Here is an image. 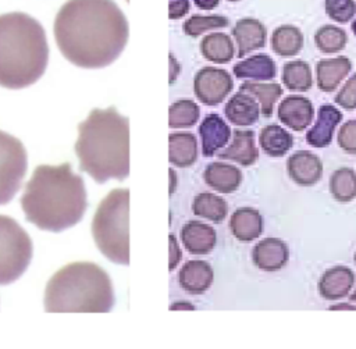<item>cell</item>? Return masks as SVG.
Instances as JSON below:
<instances>
[{
	"instance_id": "6da1fadb",
	"label": "cell",
	"mask_w": 356,
	"mask_h": 349,
	"mask_svg": "<svg viewBox=\"0 0 356 349\" xmlns=\"http://www.w3.org/2000/svg\"><path fill=\"white\" fill-rule=\"evenodd\" d=\"M54 39L61 54L81 68H103L124 50L129 26L114 0H67L56 14Z\"/></svg>"
},
{
	"instance_id": "7a4b0ae2",
	"label": "cell",
	"mask_w": 356,
	"mask_h": 349,
	"mask_svg": "<svg viewBox=\"0 0 356 349\" xmlns=\"http://www.w3.org/2000/svg\"><path fill=\"white\" fill-rule=\"evenodd\" d=\"M86 206L83 179L68 163L38 165L21 196L25 218L51 232H61L78 224Z\"/></svg>"
},
{
	"instance_id": "3957f363",
	"label": "cell",
	"mask_w": 356,
	"mask_h": 349,
	"mask_svg": "<svg viewBox=\"0 0 356 349\" xmlns=\"http://www.w3.org/2000/svg\"><path fill=\"white\" fill-rule=\"evenodd\" d=\"M75 153L79 168L96 182L129 174V121L115 107L93 108L78 125Z\"/></svg>"
},
{
	"instance_id": "277c9868",
	"label": "cell",
	"mask_w": 356,
	"mask_h": 349,
	"mask_svg": "<svg viewBox=\"0 0 356 349\" xmlns=\"http://www.w3.org/2000/svg\"><path fill=\"white\" fill-rule=\"evenodd\" d=\"M49 63L42 24L26 13L0 14V86L22 89L35 83Z\"/></svg>"
},
{
	"instance_id": "5b68a950",
	"label": "cell",
	"mask_w": 356,
	"mask_h": 349,
	"mask_svg": "<svg viewBox=\"0 0 356 349\" xmlns=\"http://www.w3.org/2000/svg\"><path fill=\"white\" fill-rule=\"evenodd\" d=\"M43 303L49 313H107L114 306L113 284L95 263H70L49 279Z\"/></svg>"
},
{
	"instance_id": "8992f818",
	"label": "cell",
	"mask_w": 356,
	"mask_h": 349,
	"mask_svg": "<svg viewBox=\"0 0 356 349\" xmlns=\"http://www.w3.org/2000/svg\"><path fill=\"white\" fill-rule=\"evenodd\" d=\"M129 190L113 189L97 206L92 235L99 250L113 263L129 264Z\"/></svg>"
},
{
	"instance_id": "52a82bcc",
	"label": "cell",
	"mask_w": 356,
	"mask_h": 349,
	"mask_svg": "<svg viewBox=\"0 0 356 349\" xmlns=\"http://www.w3.org/2000/svg\"><path fill=\"white\" fill-rule=\"evenodd\" d=\"M32 259V241L11 217L0 214V285L17 281Z\"/></svg>"
},
{
	"instance_id": "ba28073f",
	"label": "cell",
	"mask_w": 356,
	"mask_h": 349,
	"mask_svg": "<svg viewBox=\"0 0 356 349\" xmlns=\"http://www.w3.org/2000/svg\"><path fill=\"white\" fill-rule=\"evenodd\" d=\"M28 168L26 150L19 139L0 129V204L19 190Z\"/></svg>"
},
{
	"instance_id": "9c48e42d",
	"label": "cell",
	"mask_w": 356,
	"mask_h": 349,
	"mask_svg": "<svg viewBox=\"0 0 356 349\" xmlns=\"http://www.w3.org/2000/svg\"><path fill=\"white\" fill-rule=\"evenodd\" d=\"M234 89V79L227 70L216 67L200 68L193 78V92L204 106H217Z\"/></svg>"
},
{
	"instance_id": "30bf717a",
	"label": "cell",
	"mask_w": 356,
	"mask_h": 349,
	"mask_svg": "<svg viewBox=\"0 0 356 349\" xmlns=\"http://www.w3.org/2000/svg\"><path fill=\"white\" fill-rule=\"evenodd\" d=\"M316 111L310 99L300 95H289L282 99L277 108V117L286 128L300 132L314 120Z\"/></svg>"
},
{
	"instance_id": "8fae6325",
	"label": "cell",
	"mask_w": 356,
	"mask_h": 349,
	"mask_svg": "<svg viewBox=\"0 0 356 349\" xmlns=\"http://www.w3.org/2000/svg\"><path fill=\"white\" fill-rule=\"evenodd\" d=\"M286 174L299 186H313L323 177V161L310 150H298L286 159Z\"/></svg>"
},
{
	"instance_id": "7c38bea8",
	"label": "cell",
	"mask_w": 356,
	"mask_h": 349,
	"mask_svg": "<svg viewBox=\"0 0 356 349\" xmlns=\"http://www.w3.org/2000/svg\"><path fill=\"white\" fill-rule=\"evenodd\" d=\"M288 260L289 247L280 238H264L259 241L252 249V261L260 271H280L286 266Z\"/></svg>"
},
{
	"instance_id": "4fadbf2b",
	"label": "cell",
	"mask_w": 356,
	"mask_h": 349,
	"mask_svg": "<svg viewBox=\"0 0 356 349\" xmlns=\"http://www.w3.org/2000/svg\"><path fill=\"white\" fill-rule=\"evenodd\" d=\"M231 35L236 44V56L239 58L264 47L267 40V29L260 19L245 17L235 22Z\"/></svg>"
},
{
	"instance_id": "5bb4252c",
	"label": "cell",
	"mask_w": 356,
	"mask_h": 349,
	"mask_svg": "<svg viewBox=\"0 0 356 349\" xmlns=\"http://www.w3.org/2000/svg\"><path fill=\"white\" fill-rule=\"evenodd\" d=\"M355 285V273L346 266L327 268L317 284L318 295L330 302H337L349 295Z\"/></svg>"
},
{
	"instance_id": "9a60e30c",
	"label": "cell",
	"mask_w": 356,
	"mask_h": 349,
	"mask_svg": "<svg viewBox=\"0 0 356 349\" xmlns=\"http://www.w3.org/2000/svg\"><path fill=\"white\" fill-rule=\"evenodd\" d=\"M342 121V113L332 104H323L317 110L316 121L306 132V143L313 147H327L331 145L334 132Z\"/></svg>"
},
{
	"instance_id": "2e32d148",
	"label": "cell",
	"mask_w": 356,
	"mask_h": 349,
	"mask_svg": "<svg viewBox=\"0 0 356 349\" xmlns=\"http://www.w3.org/2000/svg\"><path fill=\"white\" fill-rule=\"evenodd\" d=\"M199 136L202 143V154L204 157H211L227 146L232 132L229 125L218 114L210 113L199 125Z\"/></svg>"
},
{
	"instance_id": "e0dca14e",
	"label": "cell",
	"mask_w": 356,
	"mask_h": 349,
	"mask_svg": "<svg viewBox=\"0 0 356 349\" xmlns=\"http://www.w3.org/2000/svg\"><path fill=\"white\" fill-rule=\"evenodd\" d=\"M218 159L234 161L242 167L253 165L259 160L254 132L250 129H235L231 143L218 153Z\"/></svg>"
},
{
	"instance_id": "ac0fdd59",
	"label": "cell",
	"mask_w": 356,
	"mask_h": 349,
	"mask_svg": "<svg viewBox=\"0 0 356 349\" xmlns=\"http://www.w3.org/2000/svg\"><path fill=\"white\" fill-rule=\"evenodd\" d=\"M316 83L321 92L330 93L338 89L341 82L352 71V61L345 56L321 58L316 67Z\"/></svg>"
},
{
	"instance_id": "d6986e66",
	"label": "cell",
	"mask_w": 356,
	"mask_h": 349,
	"mask_svg": "<svg viewBox=\"0 0 356 349\" xmlns=\"http://www.w3.org/2000/svg\"><path fill=\"white\" fill-rule=\"evenodd\" d=\"M260 114L259 102L245 90L234 93L224 106L225 118L236 127L253 125L259 120Z\"/></svg>"
},
{
	"instance_id": "ffe728a7",
	"label": "cell",
	"mask_w": 356,
	"mask_h": 349,
	"mask_svg": "<svg viewBox=\"0 0 356 349\" xmlns=\"http://www.w3.org/2000/svg\"><path fill=\"white\" fill-rule=\"evenodd\" d=\"M181 241L185 250L191 254H207L217 242L216 229L202 221H188L181 229Z\"/></svg>"
},
{
	"instance_id": "44dd1931",
	"label": "cell",
	"mask_w": 356,
	"mask_h": 349,
	"mask_svg": "<svg viewBox=\"0 0 356 349\" xmlns=\"http://www.w3.org/2000/svg\"><path fill=\"white\" fill-rule=\"evenodd\" d=\"M213 268L204 260H189L178 273V282L189 295H203L213 284Z\"/></svg>"
},
{
	"instance_id": "7402d4cb",
	"label": "cell",
	"mask_w": 356,
	"mask_h": 349,
	"mask_svg": "<svg viewBox=\"0 0 356 349\" xmlns=\"http://www.w3.org/2000/svg\"><path fill=\"white\" fill-rule=\"evenodd\" d=\"M229 229L239 242H252L263 234V216L253 207H239L229 217Z\"/></svg>"
},
{
	"instance_id": "603a6c76",
	"label": "cell",
	"mask_w": 356,
	"mask_h": 349,
	"mask_svg": "<svg viewBox=\"0 0 356 349\" xmlns=\"http://www.w3.org/2000/svg\"><path fill=\"white\" fill-rule=\"evenodd\" d=\"M203 179L206 185L220 193H232L242 184V171L232 164L214 161L204 168Z\"/></svg>"
},
{
	"instance_id": "cb8c5ba5",
	"label": "cell",
	"mask_w": 356,
	"mask_h": 349,
	"mask_svg": "<svg viewBox=\"0 0 356 349\" xmlns=\"http://www.w3.org/2000/svg\"><path fill=\"white\" fill-rule=\"evenodd\" d=\"M232 72L238 79L271 81L277 75V65L270 56L260 53L239 60L234 65Z\"/></svg>"
},
{
	"instance_id": "d4e9b609",
	"label": "cell",
	"mask_w": 356,
	"mask_h": 349,
	"mask_svg": "<svg viewBox=\"0 0 356 349\" xmlns=\"http://www.w3.org/2000/svg\"><path fill=\"white\" fill-rule=\"evenodd\" d=\"M293 142V135L278 124H267L259 132V146L270 157L285 156Z\"/></svg>"
},
{
	"instance_id": "484cf974",
	"label": "cell",
	"mask_w": 356,
	"mask_h": 349,
	"mask_svg": "<svg viewBox=\"0 0 356 349\" xmlns=\"http://www.w3.org/2000/svg\"><path fill=\"white\" fill-rule=\"evenodd\" d=\"M303 33L302 31L291 24L277 26L270 38L273 51L280 57H295L303 49Z\"/></svg>"
},
{
	"instance_id": "4316f807",
	"label": "cell",
	"mask_w": 356,
	"mask_h": 349,
	"mask_svg": "<svg viewBox=\"0 0 356 349\" xmlns=\"http://www.w3.org/2000/svg\"><path fill=\"white\" fill-rule=\"evenodd\" d=\"M168 160L171 164L185 168L197 160V140L191 132H175L168 136Z\"/></svg>"
},
{
	"instance_id": "83f0119b",
	"label": "cell",
	"mask_w": 356,
	"mask_h": 349,
	"mask_svg": "<svg viewBox=\"0 0 356 349\" xmlns=\"http://www.w3.org/2000/svg\"><path fill=\"white\" fill-rule=\"evenodd\" d=\"M202 56L214 64H227L235 56V46L229 35L224 32H211L200 40Z\"/></svg>"
},
{
	"instance_id": "f1b7e54d",
	"label": "cell",
	"mask_w": 356,
	"mask_h": 349,
	"mask_svg": "<svg viewBox=\"0 0 356 349\" xmlns=\"http://www.w3.org/2000/svg\"><path fill=\"white\" fill-rule=\"evenodd\" d=\"M239 90L250 93L260 104V111L263 117H271L274 113L275 103L282 96V86L271 81H245Z\"/></svg>"
},
{
	"instance_id": "f546056e",
	"label": "cell",
	"mask_w": 356,
	"mask_h": 349,
	"mask_svg": "<svg viewBox=\"0 0 356 349\" xmlns=\"http://www.w3.org/2000/svg\"><path fill=\"white\" fill-rule=\"evenodd\" d=\"M281 81L288 90L293 92H307L314 83L312 68L303 60H292L285 63L282 65Z\"/></svg>"
},
{
	"instance_id": "4dcf8cb0",
	"label": "cell",
	"mask_w": 356,
	"mask_h": 349,
	"mask_svg": "<svg viewBox=\"0 0 356 349\" xmlns=\"http://www.w3.org/2000/svg\"><path fill=\"white\" fill-rule=\"evenodd\" d=\"M328 189L338 203H349L356 199V171L350 167L337 168L328 181Z\"/></svg>"
},
{
	"instance_id": "1f68e13d",
	"label": "cell",
	"mask_w": 356,
	"mask_h": 349,
	"mask_svg": "<svg viewBox=\"0 0 356 349\" xmlns=\"http://www.w3.org/2000/svg\"><path fill=\"white\" fill-rule=\"evenodd\" d=\"M192 211L197 217L210 220L213 222H221L228 214V204L216 193L202 192L195 196L192 202Z\"/></svg>"
},
{
	"instance_id": "d6a6232c",
	"label": "cell",
	"mask_w": 356,
	"mask_h": 349,
	"mask_svg": "<svg viewBox=\"0 0 356 349\" xmlns=\"http://www.w3.org/2000/svg\"><path fill=\"white\" fill-rule=\"evenodd\" d=\"M348 43L346 32L337 25H323L314 33V44L316 47L325 54L339 53L345 49Z\"/></svg>"
},
{
	"instance_id": "836d02e7",
	"label": "cell",
	"mask_w": 356,
	"mask_h": 349,
	"mask_svg": "<svg viewBox=\"0 0 356 349\" xmlns=\"http://www.w3.org/2000/svg\"><path fill=\"white\" fill-rule=\"evenodd\" d=\"M200 117L199 106L189 99L174 102L168 108V127L170 128H191Z\"/></svg>"
},
{
	"instance_id": "e575fe53",
	"label": "cell",
	"mask_w": 356,
	"mask_h": 349,
	"mask_svg": "<svg viewBox=\"0 0 356 349\" xmlns=\"http://www.w3.org/2000/svg\"><path fill=\"white\" fill-rule=\"evenodd\" d=\"M228 25H229V19L224 15H218V14H210V15L193 14L189 18L185 19V22L182 25V29L188 36L197 38V36L203 35L204 32L227 28Z\"/></svg>"
},
{
	"instance_id": "d590c367",
	"label": "cell",
	"mask_w": 356,
	"mask_h": 349,
	"mask_svg": "<svg viewBox=\"0 0 356 349\" xmlns=\"http://www.w3.org/2000/svg\"><path fill=\"white\" fill-rule=\"evenodd\" d=\"M324 10L328 18L338 24H346L356 17L355 0H324Z\"/></svg>"
},
{
	"instance_id": "8d00e7d4",
	"label": "cell",
	"mask_w": 356,
	"mask_h": 349,
	"mask_svg": "<svg viewBox=\"0 0 356 349\" xmlns=\"http://www.w3.org/2000/svg\"><path fill=\"white\" fill-rule=\"evenodd\" d=\"M337 142L345 153L356 154V120H349L339 127Z\"/></svg>"
},
{
	"instance_id": "74e56055",
	"label": "cell",
	"mask_w": 356,
	"mask_h": 349,
	"mask_svg": "<svg viewBox=\"0 0 356 349\" xmlns=\"http://www.w3.org/2000/svg\"><path fill=\"white\" fill-rule=\"evenodd\" d=\"M334 102L345 110L356 108V72L345 81L342 88L335 95Z\"/></svg>"
},
{
	"instance_id": "f35d334b",
	"label": "cell",
	"mask_w": 356,
	"mask_h": 349,
	"mask_svg": "<svg viewBox=\"0 0 356 349\" xmlns=\"http://www.w3.org/2000/svg\"><path fill=\"white\" fill-rule=\"evenodd\" d=\"M191 10L189 0H170L168 3V18L179 19L186 15Z\"/></svg>"
},
{
	"instance_id": "ab89813d",
	"label": "cell",
	"mask_w": 356,
	"mask_h": 349,
	"mask_svg": "<svg viewBox=\"0 0 356 349\" xmlns=\"http://www.w3.org/2000/svg\"><path fill=\"white\" fill-rule=\"evenodd\" d=\"M168 239H170V264H168V270L172 271L181 260V249H179V246L177 243V239L172 234H170Z\"/></svg>"
},
{
	"instance_id": "60d3db41",
	"label": "cell",
	"mask_w": 356,
	"mask_h": 349,
	"mask_svg": "<svg viewBox=\"0 0 356 349\" xmlns=\"http://www.w3.org/2000/svg\"><path fill=\"white\" fill-rule=\"evenodd\" d=\"M193 3L197 8L210 11V10H214L220 4V0H193Z\"/></svg>"
},
{
	"instance_id": "b9f144b4",
	"label": "cell",
	"mask_w": 356,
	"mask_h": 349,
	"mask_svg": "<svg viewBox=\"0 0 356 349\" xmlns=\"http://www.w3.org/2000/svg\"><path fill=\"white\" fill-rule=\"evenodd\" d=\"M330 310H356V305L352 302H338L328 307Z\"/></svg>"
},
{
	"instance_id": "7bdbcfd3",
	"label": "cell",
	"mask_w": 356,
	"mask_h": 349,
	"mask_svg": "<svg viewBox=\"0 0 356 349\" xmlns=\"http://www.w3.org/2000/svg\"><path fill=\"white\" fill-rule=\"evenodd\" d=\"M171 310H178V309H185V310H195V306L191 305L189 302H175L174 305L170 306Z\"/></svg>"
},
{
	"instance_id": "ee69618b",
	"label": "cell",
	"mask_w": 356,
	"mask_h": 349,
	"mask_svg": "<svg viewBox=\"0 0 356 349\" xmlns=\"http://www.w3.org/2000/svg\"><path fill=\"white\" fill-rule=\"evenodd\" d=\"M349 300L352 302V303H355L356 305V288L353 289V292L350 293V296H349Z\"/></svg>"
},
{
	"instance_id": "f6af8a7d",
	"label": "cell",
	"mask_w": 356,
	"mask_h": 349,
	"mask_svg": "<svg viewBox=\"0 0 356 349\" xmlns=\"http://www.w3.org/2000/svg\"><path fill=\"white\" fill-rule=\"evenodd\" d=\"M350 29H352V32H353V35L356 36V17L353 18V21H352V24H350Z\"/></svg>"
},
{
	"instance_id": "bcb514c9",
	"label": "cell",
	"mask_w": 356,
	"mask_h": 349,
	"mask_svg": "<svg viewBox=\"0 0 356 349\" xmlns=\"http://www.w3.org/2000/svg\"><path fill=\"white\" fill-rule=\"evenodd\" d=\"M353 261H355V264H356V252H355V254H353Z\"/></svg>"
},
{
	"instance_id": "7dc6e473",
	"label": "cell",
	"mask_w": 356,
	"mask_h": 349,
	"mask_svg": "<svg viewBox=\"0 0 356 349\" xmlns=\"http://www.w3.org/2000/svg\"><path fill=\"white\" fill-rule=\"evenodd\" d=\"M228 1H232V3H235V1H239V0H228Z\"/></svg>"
}]
</instances>
